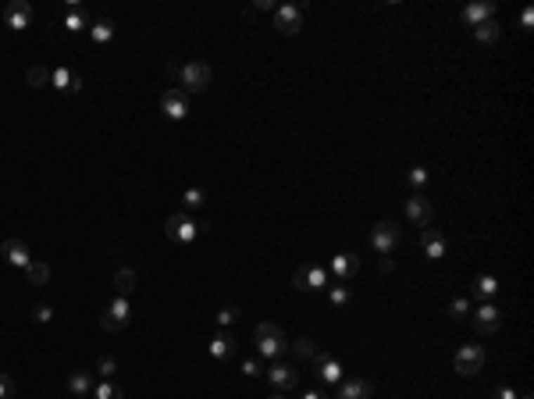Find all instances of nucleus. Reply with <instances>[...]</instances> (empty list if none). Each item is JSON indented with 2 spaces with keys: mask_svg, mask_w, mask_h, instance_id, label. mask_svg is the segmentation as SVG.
Returning a JSON list of instances; mask_svg holds the SVG:
<instances>
[{
  "mask_svg": "<svg viewBox=\"0 0 534 399\" xmlns=\"http://www.w3.org/2000/svg\"><path fill=\"white\" fill-rule=\"evenodd\" d=\"M168 72L178 79L182 93H203V89L210 86V79H214L210 65H203V61H189V65H168Z\"/></svg>",
  "mask_w": 534,
  "mask_h": 399,
  "instance_id": "1",
  "label": "nucleus"
},
{
  "mask_svg": "<svg viewBox=\"0 0 534 399\" xmlns=\"http://www.w3.org/2000/svg\"><path fill=\"white\" fill-rule=\"evenodd\" d=\"M253 338H256V353L260 357H267V360H278L282 353H285V331L278 328V324H271V321H260L256 324V331H253Z\"/></svg>",
  "mask_w": 534,
  "mask_h": 399,
  "instance_id": "2",
  "label": "nucleus"
},
{
  "mask_svg": "<svg viewBox=\"0 0 534 399\" xmlns=\"http://www.w3.org/2000/svg\"><path fill=\"white\" fill-rule=\"evenodd\" d=\"M370 250L374 253H382V257H389L396 246H399V239H403V232H399V224L396 221H378V224H374L370 228Z\"/></svg>",
  "mask_w": 534,
  "mask_h": 399,
  "instance_id": "3",
  "label": "nucleus"
},
{
  "mask_svg": "<svg viewBox=\"0 0 534 399\" xmlns=\"http://www.w3.org/2000/svg\"><path fill=\"white\" fill-rule=\"evenodd\" d=\"M452 367H456V374H463V378H474L477 371H485V346H477V342L460 346L456 357H452Z\"/></svg>",
  "mask_w": 534,
  "mask_h": 399,
  "instance_id": "4",
  "label": "nucleus"
},
{
  "mask_svg": "<svg viewBox=\"0 0 534 399\" xmlns=\"http://www.w3.org/2000/svg\"><path fill=\"white\" fill-rule=\"evenodd\" d=\"M164 232H168V239L189 246V243H196V236H200V224H196L189 214H171V217L164 221Z\"/></svg>",
  "mask_w": 534,
  "mask_h": 399,
  "instance_id": "5",
  "label": "nucleus"
},
{
  "mask_svg": "<svg viewBox=\"0 0 534 399\" xmlns=\"http://www.w3.org/2000/svg\"><path fill=\"white\" fill-rule=\"evenodd\" d=\"M292 285H296L299 293H320V289L328 285V271L317 267V264H303V267H296Z\"/></svg>",
  "mask_w": 534,
  "mask_h": 399,
  "instance_id": "6",
  "label": "nucleus"
},
{
  "mask_svg": "<svg viewBox=\"0 0 534 399\" xmlns=\"http://www.w3.org/2000/svg\"><path fill=\"white\" fill-rule=\"evenodd\" d=\"M129 317H132L129 296H115L111 303H107V314L100 317V328H103V331H122V328L129 324Z\"/></svg>",
  "mask_w": 534,
  "mask_h": 399,
  "instance_id": "7",
  "label": "nucleus"
},
{
  "mask_svg": "<svg viewBox=\"0 0 534 399\" xmlns=\"http://www.w3.org/2000/svg\"><path fill=\"white\" fill-rule=\"evenodd\" d=\"M160 110H164L171 122L189 118V93H182V89H175V86H171L164 96H160Z\"/></svg>",
  "mask_w": 534,
  "mask_h": 399,
  "instance_id": "8",
  "label": "nucleus"
},
{
  "mask_svg": "<svg viewBox=\"0 0 534 399\" xmlns=\"http://www.w3.org/2000/svg\"><path fill=\"white\" fill-rule=\"evenodd\" d=\"M275 29L285 32V36H296L303 29V8L296 4H278L275 8Z\"/></svg>",
  "mask_w": 534,
  "mask_h": 399,
  "instance_id": "9",
  "label": "nucleus"
},
{
  "mask_svg": "<svg viewBox=\"0 0 534 399\" xmlns=\"http://www.w3.org/2000/svg\"><path fill=\"white\" fill-rule=\"evenodd\" d=\"M499 321H502V310H499L495 303H481V307L474 310V331H477V335H492V331L499 328Z\"/></svg>",
  "mask_w": 534,
  "mask_h": 399,
  "instance_id": "10",
  "label": "nucleus"
},
{
  "mask_svg": "<svg viewBox=\"0 0 534 399\" xmlns=\"http://www.w3.org/2000/svg\"><path fill=\"white\" fill-rule=\"evenodd\" d=\"M267 381H271L278 392H289V388H296L299 374H296V367H292V364H282V360H275L271 367H267Z\"/></svg>",
  "mask_w": 534,
  "mask_h": 399,
  "instance_id": "11",
  "label": "nucleus"
},
{
  "mask_svg": "<svg viewBox=\"0 0 534 399\" xmlns=\"http://www.w3.org/2000/svg\"><path fill=\"white\" fill-rule=\"evenodd\" d=\"M467 25H485V22H492L495 18V0H474V4H467L463 8V15H460Z\"/></svg>",
  "mask_w": 534,
  "mask_h": 399,
  "instance_id": "12",
  "label": "nucleus"
},
{
  "mask_svg": "<svg viewBox=\"0 0 534 399\" xmlns=\"http://www.w3.org/2000/svg\"><path fill=\"white\" fill-rule=\"evenodd\" d=\"M310 364H313V371H317V378H320V381H328V385H339V381H342V364H339L335 357L317 353Z\"/></svg>",
  "mask_w": 534,
  "mask_h": 399,
  "instance_id": "13",
  "label": "nucleus"
},
{
  "mask_svg": "<svg viewBox=\"0 0 534 399\" xmlns=\"http://www.w3.org/2000/svg\"><path fill=\"white\" fill-rule=\"evenodd\" d=\"M0 257H8V264L18 267V271H29V264H32L29 246H25L22 239H4V246H0Z\"/></svg>",
  "mask_w": 534,
  "mask_h": 399,
  "instance_id": "14",
  "label": "nucleus"
},
{
  "mask_svg": "<svg viewBox=\"0 0 534 399\" xmlns=\"http://www.w3.org/2000/svg\"><path fill=\"white\" fill-rule=\"evenodd\" d=\"M431 203H427V196L424 193H413L410 200H406V217L413 221V224H420V228H427V224H431Z\"/></svg>",
  "mask_w": 534,
  "mask_h": 399,
  "instance_id": "15",
  "label": "nucleus"
},
{
  "mask_svg": "<svg viewBox=\"0 0 534 399\" xmlns=\"http://www.w3.org/2000/svg\"><path fill=\"white\" fill-rule=\"evenodd\" d=\"M420 250L427 253V260H442V257H445V236L438 232V228L427 224L424 232H420Z\"/></svg>",
  "mask_w": 534,
  "mask_h": 399,
  "instance_id": "16",
  "label": "nucleus"
},
{
  "mask_svg": "<svg viewBox=\"0 0 534 399\" xmlns=\"http://www.w3.org/2000/svg\"><path fill=\"white\" fill-rule=\"evenodd\" d=\"M4 22H8L11 32H22V29H29V22H32V8L25 4V0H15V4L4 8Z\"/></svg>",
  "mask_w": 534,
  "mask_h": 399,
  "instance_id": "17",
  "label": "nucleus"
},
{
  "mask_svg": "<svg viewBox=\"0 0 534 399\" xmlns=\"http://www.w3.org/2000/svg\"><path fill=\"white\" fill-rule=\"evenodd\" d=\"M374 385L367 378H342L339 381V399H370Z\"/></svg>",
  "mask_w": 534,
  "mask_h": 399,
  "instance_id": "18",
  "label": "nucleus"
},
{
  "mask_svg": "<svg viewBox=\"0 0 534 399\" xmlns=\"http://www.w3.org/2000/svg\"><path fill=\"white\" fill-rule=\"evenodd\" d=\"M207 350H210V357H214V360H228V357L235 353V338H232V331H225V328H221L218 335L210 338V346H207Z\"/></svg>",
  "mask_w": 534,
  "mask_h": 399,
  "instance_id": "19",
  "label": "nucleus"
},
{
  "mask_svg": "<svg viewBox=\"0 0 534 399\" xmlns=\"http://www.w3.org/2000/svg\"><path fill=\"white\" fill-rule=\"evenodd\" d=\"M332 271H335L339 278H353V274L360 271V257H356V253H335V257H332Z\"/></svg>",
  "mask_w": 534,
  "mask_h": 399,
  "instance_id": "20",
  "label": "nucleus"
},
{
  "mask_svg": "<svg viewBox=\"0 0 534 399\" xmlns=\"http://www.w3.org/2000/svg\"><path fill=\"white\" fill-rule=\"evenodd\" d=\"M136 285H139V278H136V271H132V267H118V271H115V296H129V293H136Z\"/></svg>",
  "mask_w": 534,
  "mask_h": 399,
  "instance_id": "21",
  "label": "nucleus"
},
{
  "mask_svg": "<svg viewBox=\"0 0 534 399\" xmlns=\"http://www.w3.org/2000/svg\"><path fill=\"white\" fill-rule=\"evenodd\" d=\"M68 392H72V395H89V392H93L89 371H72V374H68Z\"/></svg>",
  "mask_w": 534,
  "mask_h": 399,
  "instance_id": "22",
  "label": "nucleus"
},
{
  "mask_svg": "<svg viewBox=\"0 0 534 399\" xmlns=\"http://www.w3.org/2000/svg\"><path fill=\"white\" fill-rule=\"evenodd\" d=\"M89 36H93V43H111L115 39V22H107V18H96L93 25H89Z\"/></svg>",
  "mask_w": 534,
  "mask_h": 399,
  "instance_id": "23",
  "label": "nucleus"
},
{
  "mask_svg": "<svg viewBox=\"0 0 534 399\" xmlns=\"http://www.w3.org/2000/svg\"><path fill=\"white\" fill-rule=\"evenodd\" d=\"M474 293H477L481 300H492V296L499 293V278H495V274H481V278L474 281Z\"/></svg>",
  "mask_w": 534,
  "mask_h": 399,
  "instance_id": "24",
  "label": "nucleus"
},
{
  "mask_svg": "<svg viewBox=\"0 0 534 399\" xmlns=\"http://www.w3.org/2000/svg\"><path fill=\"white\" fill-rule=\"evenodd\" d=\"M499 36H502V29H499V22H495V18L474 29V39H477V43H499Z\"/></svg>",
  "mask_w": 534,
  "mask_h": 399,
  "instance_id": "25",
  "label": "nucleus"
},
{
  "mask_svg": "<svg viewBox=\"0 0 534 399\" xmlns=\"http://www.w3.org/2000/svg\"><path fill=\"white\" fill-rule=\"evenodd\" d=\"M25 278H29V285H46V281H50V264L32 260V264H29V271H25Z\"/></svg>",
  "mask_w": 534,
  "mask_h": 399,
  "instance_id": "26",
  "label": "nucleus"
},
{
  "mask_svg": "<svg viewBox=\"0 0 534 399\" xmlns=\"http://www.w3.org/2000/svg\"><path fill=\"white\" fill-rule=\"evenodd\" d=\"M72 79H75V72H68V68H53L50 72V86H58L65 93H72Z\"/></svg>",
  "mask_w": 534,
  "mask_h": 399,
  "instance_id": "27",
  "label": "nucleus"
},
{
  "mask_svg": "<svg viewBox=\"0 0 534 399\" xmlns=\"http://www.w3.org/2000/svg\"><path fill=\"white\" fill-rule=\"evenodd\" d=\"M86 25H89V15H86V11H79V8H72V11H68V18H65V29H68V32H82Z\"/></svg>",
  "mask_w": 534,
  "mask_h": 399,
  "instance_id": "28",
  "label": "nucleus"
},
{
  "mask_svg": "<svg viewBox=\"0 0 534 399\" xmlns=\"http://www.w3.org/2000/svg\"><path fill=\"white\" fill-rule=\"evenodd\" d=\"M25 82H29L32 89H39V86H46V82H50V68H43V65H32V68L25 72Z\"/></svg>",
  "mask_w": 534,
  "mask_h": 399,
  "instance_id": "29",
  "label": "nucleus"
},
{
  "mask_svg": "<svg viewBox=\"0 0 534 399\" xmlns=\"http://www.w3.org/2000/svg\"><path fill=\"white\" fill-rule=\"evenodd\" d=\"M93 395H96V399H125V392H122L115 381H100V385H93Z\"/></svg>",
  "mask_w": 534,
  "mask_h": 399,
  "instance_id": "30",
  "label": "nucleus"
},
{
  "mask_svg": "<svg viewBox=\"0 0 534 399\" xmlns=\"http://www.w3.org/2000/svg\"><path fill=\"white\" fill-rule=\"evenodd\" d=\"M96 371H100V378H103V381H111V378H115V371H118V360L103 353V357L96 360Z\"/></svg>",
  "mask_w": 534,
  "mask_h": 399,
  "instance_id": "31",
  "label": "nucleus"
},
{
  "mask_svg": "<svg viewBox=\"0 0 534 399\" xmlns=\"http://www.w3.org/2000/svg\"><path fill=\"white\" fill-rule=\"evenodd\" d=\"M292 346H296V353H299L303 360H313V357L320 353V350L313 346V342H310V338H296V342H292Z\"/></svg>",
  "mask_w": 534,
  "mask_h": 399,
  "instance_id": "32",
  "label": "nucleus"
},
{
  "mask_svg": "<svg viewBox=\"0 0 534 399\" xmlns=\"http://www.w3.org/2000/svg\"><path fill=\"white\" fill-rule=\"evenodd\" d=\"M182 203H185L189 210L203 207V189H196V186H193V189H185V193H182Z\"/></svg>",
  "mask_w": 534,
  "mask_h": 399,
  "instance_id": "33",
  "label": "nucleus"
},
{
  "mask_svg": "<svg viewBox=\"0 0 534 399\" xmlns=\"http://www.w3.org/2000/svg\"><path fill=\"white\" fill-rule=\"evenodd\" d=\"M467 314H470V300L456 296V300L449 303V317H456V321H460V317H467Z\"/></svg>",
  "mask_w": 534,
  "mask_h": 399,
  "instance_id": "34",
  "label": "nucleus"
},
{
  "mask_svg": "<svg viewBox=\"0 0 534 399\" xmlns=\"http://www.w3.org/2000/svg\"><path fill=\"white\" fill-rule=\"evenodd\" d=\"M410 186H413V189H424V186H427V167H420V164L410 167Z\"/></svg>",
  "mask_w": 534,
  "mask_h": 399,
  "instance_id": "35",
  "label": "nucleus"
},
{
  "mask_svg": "<svg viewBox=\"0 0 534 399\" xmlns=\"http://www.w3.org/2000/svg\"><path fill=\"white\" fill-rule=\"evenodd\" d=\"M328 300H332L335 307H346V303H349V289H346V285H332V293H328Z\"/></svg>",
  "mask_w": 534,
  "mask_h": 399,
  "instance_id": "36",
  "label": "nucleus"
},
{
  "mask_svg": "<svg viewBox=\"0 0 534 399\" xmlns=\"http://www.w3.org/2000/svg\"><path fill=\"white\" fill-rule=\"evenodd\" d=\"M0 399H15V381H11V374H0Z\"/></svg>",
  "mask_w": 534,
  "mask_h": 399,
  "instance_id": "37",
  "label": "nucleus"
},
{
  "mask_svg": "<svg viewBox=\"0 0 534 399\" xmlns=\"http://www.w3.org/2000/svg\"><path fill=\"white\" fill-rule=\"evenodd\" d=\"M32 317H36V321H39V324H46V321H50V317H53V307H46V303H39V307H36V310H32Z\"/></svg>",
  "mask_w": 534,
  "mask_h": 399,
  "instance_id": "38",
  "label": "nucleus"
},
{
  "mask_svg": "<svg viewBox=\"0 0 534 399\" xmlns=\"http://www.w3.org/2000/svg\"><path fill=\"white\" fill-rule=\"evenodd\" d=\"M235 317H239V310H235V307H221V314H218V321H221V328H228V324H232Z\"/></svg>",
  "mask_w": 534,
  "mask_h": 399,
  "instance_id": "39",
  "label": "nucleus"
},
{
  "mask_svg": "<svg viewBox=\"0 0 534 399\" xmlns=\"http://www.w3.org/2000/svg\"><path fill=\"white\" fill-rule=\"evenodd\" d=\"M260 371H263V367H260L256 360H242V374H246V378H256Z\"/></svg>",
  "mask_w": 534,
  "mask_h": 399,
  "instance_id": "40",
  "label": "nucleus"
},
{
  "mask_svg": "<svg viewBox=\"0 0 534 399\" xmlns=\"http://www.w3.org/2000/svg\"><path fill=\"white\" fill-rule=\"evenodd\" d=\"M495 399H520V392L509 388V385H499V388H495Z\"/></svg>",
  "mask_w": 534,
  "mask_h": 399,
  "instance_id": "41",
  "label": "nucleus"
},
{
  "mask_svg": "<svg viewBox=\"0 0 534 399\" xmlns=\"http://www.w3.org/2000/svg\"><path fill=\"white\" fill-rule=\"evenodd\" d=\"M278 4H271V0H256V4H249V15H256V11H275Z\"/></svg>",
  "mask_w": 534,
  "mask_h": 399,
  "instance_id": "42",
  "label": "nucleus"
},
{
  "mask_svg": "<svg viewBox=\"0 0 534 399\" xmlns=\"http://www.w3.org/2000/svg\"><path fill=\"white\" fill-rule=\"evenodd\" d=\"M520 25H523V29H530V25H534V11H530V8H523V15H520Z\"/></svg>",
  "mask_w": 534,
  "mask_h": 399,
  "instance_id": "43",
  "label": "nucleus"
},
{
  "mask_svg": "<svg viewBox=\"0 0 534 399\" xmlns=\"http://www.w3.org/2000/svg\"><path fill=\"white\" fill-rule=\"evenodd\" d=\"M82 86H86V82H82V75H79V72H75V79H72V93H79V89H82Z\"/></svg>",
  "mask_w": 534,
  "mask_h": 399,
  "instance_id": "44",
  "label": "nucleus"
},
{
  "mask_svg": "<svg viewBox=\"0 0 534 399\" xmlns=\"http://www.w3.org/2000/svg\"><path fill=\"white\" fill-rule=\"evenodd\" d=\"M303 399H325V392H317V388H313V392H306Z\"/></svg>",
  "mask_w": 534,
  "mask_h": 399,
  "instance_id": "45",
  "label": "nucleus"
},
{
  "mask_svg": "<svg viewBox=\"0 0 534 399\" xmlns=\"http://www.w3.org/2000/svg\"><path fill=\"white\" fill-rule=\"evenodd\" d=\"M267 399H285V395H282V392H275V395H267Z\"/></svg>",
  "mask_w": 534,
  "mask_h": 399,
  "instance_id": "46",
  "label": "nucleus"
},
{
  "mask_svg": "<svg viewBox=\"0 0 534 399\" xmlns=\"http://www.w3.org/2000/svg\"><path fill=\"white\" fill-rule=\"evenodd\" d=\"M520 399H530V395H520Z\"/></svg>",
  "mask_w": 534,
  "mask_h": 399,
  "instance_id": "47",
  "label": "nucleus"
}]
</instances>
